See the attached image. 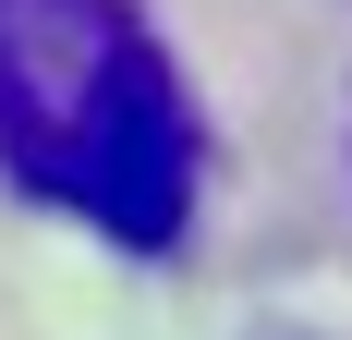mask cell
<instances>
[{"label":"cell","mask_w":352,"mask_h":340,"mask_svg":"<svg viewBox=\"0 0 352 340\" xmlns=\"http://www.w3.org/2000/svg\"><path fill=\"white\" fill-rule=\"evenodd\" d=\"M0 182L85 219L134 268L182 255L207 122L146 0H0Z\"/></svg>","instance_id":"obj_1"}]
</instances>
